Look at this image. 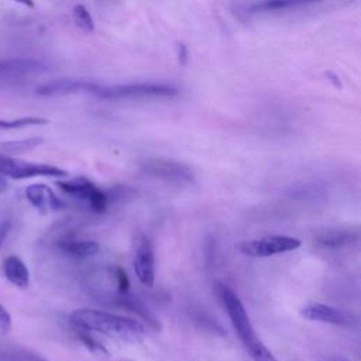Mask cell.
<instances>
[{
	"label": "cell",
	"mask_w": 361,
	"mask_h": 361,
	"mask_svg": "<svg viewBox=\"0 0 361 361\" xmlns=\"http://www.w3.org/2000/svg\"><path fill=\"white\" fill-rule=\"evenodd\" d=\"M69 322L76 330L100 333L109 338L128 343H140L147 336V329L141 322L99 309H76L69 314Z\"/></svg>",
	"instance_id": "obj_1"
},
{
	"label": "cell",
	"mask_w": 361,
	"mask_h": 361,
	"mask_svg": "<svg viewBox=\"0 0 361 361\" xmlns=\"http://www.w3.org/2000/svg\"><path fill=\"white\" fill-rule=\"evenodd\" d=\"M213 288L230 317L231 326H233L237 337L243 343V345L247 350V353L250 354V357L254 361H278L276 357L272 354V351H269L267 348V345L257 336V333L251 324V320L248 317V313H247L241 299L237 296V293L228 285H226L220 281H216Z\"/></svg>",
	"instance_id": "obj_2"
},
{
	"label": "cell",
	"mask_w": 361,
	"mask_h": 361,
	"mask_svg": "<svg viewBox=\"0 0 361 361\" xmlns=\"http://www.w3.org/2000/svg\"><path fill=\"white\" fill-rule=\"evenodd\" d=\"M178 90L173 86L164 83H126V85H97L93 96L104 100L121 99H148V97H171Z\"/></svg>",
	"instance_id": "obj_3"
},
{
	"label": "cell",
	"mask_w": 361,
	"mask_h": 361,
	"mask_svg": "<svg viewBox=\"0 0 361 361\" xmlns=\"http://www.w3.org/2000/svg\"><path fill=\"white\" fill-rule=\"evenodd\" d=\"M300 245H302V241L296 237L275 234V235H265L261 238L240 241L235 245V248L247 257L268 258L272 255L295 251Z\"/></svg>",
	"instance_id": "obj_4"
},
{
	"label": "cell",
	"mask_w": 361,
	"mask_h": 361,
	"mask_svg": "<svg viewBox=\"0 0 361 361\" xmlns=\"http://www.w3.org/2000/svg\"><path fill=\"white\" fill-rule=\"evenodd\" d=\"M0 173L11 179H28L35 176H66L68 172L59 166L41 162H30L13 155L0 154Z\"/></svg>",
	"instance_id": "obj_5"
},
{
	"label": "cell",
	"mask_w": 361,
	"mask_h": 361,
	"mask_svg": "<svg viewBox=\"0 0 361 361\" xmlns=\"http://www.w3.org/2000/svg\"><path fill=\"white\" fill-rule=\"evenodd\" d=\"M133 268L137 279L147 288L155 282V251L148 235H140L135 241L133 254Z\"/></svg>",
	"instance_id": "obj_6"
},
{
	"label": "cell",
	"mask_w": 361,
	"mask_h": 361,
	"mask_svg": "<svg viewBox=\"0 0 361 361\" xmlns=\"http://www.w3.org/2000/svg\"><path fill=\"white\" fill-rule=\"evenodd\" d=\"M300 314L305 319L312 320V322L329 323V324L344 326V327H348L355 322L353 314H350L338 307L324 305V303H309L305 307H302Z\"/></svg>",
	"instance_id": "obj_7"
},
{
	"label": "cell",
	"mask_w": 361,
	"mask_h": 361,
	"mask_svg": "<svg viewBox=\"0 0 361 361\" xmlns=\"http://www.w3.org/2000/svg\"><path fill=\"white\" fill-rule=\"evenodd\" d=\"M97 83L85 80V79H54L47 83H42L37 87V94L39 96H56V94H69V93H94Z\"/></svg>",
	"instance_id": "obj_8"
},
{
	"label": "cell",
	"mask_w": 361,
	"mask_h": 361,
	"mask_svg": "<svg viewBox=\"0 0 361 361\" xmlns=\"http://www.w3.org/2000/svg\"><path fill=\"white\" fill-rule=\"evenodd\" d=\"M144 168L147 173L169 182H190L193 179V173L188 166L173 161L154 159L148 161Z\"/></svg>",
	"instance_id": "obj_9"
},
{
	"label": "cell",
	"mask_w": 361,
	"mask_h": 361,
	"mask_svg": "<svg viewBox=\"0 0 361 361\" xmlns=\"http://www.w3.org/2000/svg\"><path fill=\"white\" fill-rule=\"evenodd\" d=\"M27 200L39 212L49 213L56 212L63 207V202L59 196L45 183H32L28 185L24 190Z\"/></svg>",
	"instance_id": "obj_10"
},
{
	"label": "cell",
	"mask_w": 361,
	"mask_h": 361,
	"mask_svg": "<svg viewBox=\"0 0 361 361\" xmlns=\"http://www.w3.org/2000/svg\"><path fill=\"white\" fill-rule=\"evenodd\" d=\"M6 279L20 289H27L30 285V271L25 262L17 255H8L1 265Z\"/></svg>",
	"instance_id": "obj_11"
},
{
	"label": "cell",
	"mask_w": 361,
	"mask_h": 361,
	"mask_svg": "<svg viewBox=\"0 0 361 361\" xmlns=\"http://www.w3.org/2000/svg\"><path fill=\"white\" fill-rule=\"evenodd\" d=\"M58 248L66 255L75 258H89L96 255L100 251L99 243L93 240H75V238H63L58 241Z\"/></svg>",
	"instance_id": "obj_12"
},
{
	"label": "cell",
	"mask_w": 361,
	"mask_h": 361,
	"mask_svg": "<svg viewBox=\"0 0 361 361\" xmlns=\"http://www.w3.org/2000/svg\"><path fill=\"white\" fill-rule=\"evenodd\" d=\"M56 186L66 195H71V196L85 200V202H89V199L99 189L93 182H90L85 176H78V178H73L69 180H58Z\"/></svg>",
	"instance_id": "obj_13"
},
{
	"label": "cell",
	"mask_w": 361,
	"mask_h": 361,
	"mask_svg": "<svg viewBox=\"0 0 361 361\" xmlns=\"http://www.w3.org/2000/svg\"><path fill=\"white\" fill-rule=\"evenodd\" d=\"M41 69V62L34 59H6L0 61V78H18Z\"/></svg>",
	"instance_id": "obj_14"
},
{
	"label": "cell",
	"mask_w": 361,
	"mask_h": 361,
	"mask_svg": "<svg viewBox=\"0 0 361 361\" xmlns=\"http://www.w3.org/2000/svg\"><path fill=\"white\" fill-rule=\"evenodd\" d=\"M322 0H258L250 6V11L252 13H271V11H282L298 8L303 6H309Z\"/></svg>",
	"instance_id": "obj_15"
},
{
	"label": "cell",
	"mask_w": 361,
	"mask_h": 361,
	"mask_svg": "<svg viewBox=\"0 0 361 361\" xmlns=\"http://www.w3.org/2000/svg\"><path fill=\"white\" fill-rule=\"evenodd\" d=\"M42 141L44 140L41 137H30V138H23V140L3 141V142H0V151L7 155L28 152V151L39 147L42 144Z\"/></svg>",
	"instance_id": "obj_16"
},
{
	"label": "cell",
	"mask_w": 361,
	"mask_h": 361,
	"mask_svg": "<svg viewBox=\"0 0 361 361\" xmlns=\"http://www.w3.org/2000/svg\"><path fill=\"white\" fill-rule=\"evenodd\" d=\"M48 124V120L44 117H20V118H13V120H6L0 118V130H18V128H25V127H32V126H44Z\"/></svg>",
	"instance_id": "obj_17"
},
{
	"label": "cell",
	"mask_w": 361,
	"mask_h": 361,
	"mask_svg": "<svg viewBox=\"0 0 361 361\" xmlns=\"http://www.w3.org/2000/svg\"><path fill=\"white\" fill-rule=\"evenodd\" d=\"M72 18L79 30H82L83 32H93L94 23H93L90 13L87 11V8L85 6H82V4L75 6L72 10Z\"/></svg>",
	"instance_id": "obj_18"
},
{
	"label": "cell",
	"mask_w": 361,
	"mask_h": 361,
	"mask_svg": "<svg viewBox=\"0 0 361 361\" xmlns=\"http://www.w3.org/2000/svg\"><path fill=\"white\" fill-rule=\"evenodd\" d=\"M120 295H123V298L118 299V302H120L121 306H124L126 309H130V310L134 312V313H138L142 319H145L148 323H151L154 327H157V320H155V317L148 312V309H147L141 302H138L137 299L128 298L127 293H120Z\"/></svg>",
	"instance_id": "obj_19"
},
{
	"label": "cell",
	"mask_w": 361,
	"mask_h": 361,
	"mask_svg": "<svg viewBox=\"0 0 361 361\" xmlns=\"http://www.w3.org/2000/svg\"><path fill=\"white\" fill-rule=\"evenodd\" d=\"M319 244H322L323 247H329V248H336L344 244H348L351 241V234L344 233V231H330L326 233L323 235H320L317 238Z\"/></svg>",
	"instance_id": "obj_20"
},
{
	"label": "cell",
	"mask_w": 361,
	"mask_h": 361,
	"mask_svg": "<svg viewBox=\"0 0 361 361\" xmlns=\"http://www.w3.org/2000/svg\"><path fill=\"white\" fill-rule=\"evenodd\" d=\"M76 333H78V338L83 343V345L89 351H92V353H94L97 355H106V357L109 355V351L106 350V347L103 344H100L90 333L82 331V330H76Z\"/></svg>",
	"instance_id": "obj_21"
},
{
	"label": "cell",
	"mask_w": 361,
	"mask_h": 361,
	"mask_svg": "<svg viewBox=\"0 0 361 361\" xmlns=\"http://www.w3.org/2000/svg\"><path fill=\"white\" fill-rule=\"evenodd\" d=\"M116 278H117V290L118 293H127L130 288V279L127 276V272L124 268L117 267L116 268Z\"/></svg>",
	"instance_id": "obj_22"
},
{
	"label": "cell",
	"mask_w": 361,
	"mask_h": 361,
	"mask_svg": "<svg viewBox=\"0 0 361 361\" xmlns=\"http://www.w3.org/2000/svg\"><path fill=\"white\" fill-rule=\"evenodd\" d=\"M11 330V316L8 310L0 305V333H8Z\"/></svg>",
	"instance_id": "obj_23"
},
{
	"label": "cell",
	"mask_w": 361,
	"mask_h": 361,
	"mask_svg": "<svg viewBox=\"0 0 361 361\" xmlns=\"http://www.w3.org/2000/svg\"><path fill=\"white\" fill-rule=\"evenodd\" d=\"M10 226H11L10 220H1L0 221V247L4 243V240H6V237H7L8 231H10Z\"/></svg>",
	"instance_id": "obj_24"
},
{
	"label": "cell",
	"mask_w": 361,
	"mask_h": 361,
	"mask_svg": "<svg viewBox=\"0 0 361 361\" xmlns=\"http://www.w3.org/2000/svg\"><path fill=\"white\" fill-rule=\"evenodd\" d=\"M7 189H8V182H7L6 176H3L0 173V193H4Z\"/></svg>",
	"instance_id": "obj_25"
},
{
	"label": "cell",
	"mask_w": 361,
	"mask_h": 361,
	"mask_svg": "<svg viewBox=\"0 0 361 361\" xmlns=\"http://www.w3.org/2000/svg\"><path fill=\"white\" fill-rule=\"evenodd\" d=\"M11 1L18 3V4L24 6V7H30V8L34 7V0H11Z\"/></svg>",
	"instance_id": "obj_26"
},
{
	"label": "cell",
	"mask_w": 361,
	"mask_h": 361,
	"mask_svg": "<svg viewBox=\"0 0 361 361\" xmlns=\"http://www.w3.org/2000/svg\"><path fill=\"white\" fill-rule=\"evenodd\" d=\"M330 361H350V360L345 358V357H341V355H336V357H333Z\"/></svg>",
	"instance_id": "obj_27"
},
{
	"label": "cell",
	"mask_w": 361,
	"mask_h": 361,
	"mask_svg": "<svg viewBox=\"0 0 361 361\" xmlns=\"http://www.w3.org/2000/svg\"><path fill=\"white\" fill-rule=\"evenodd\" d=\"M37 361H48V360H44V358H37Z\"/></svg>",
	"instance_id": "obj_28"
}]
</instances>
